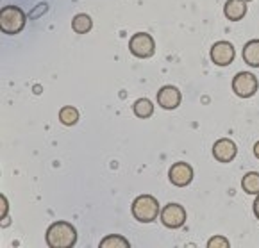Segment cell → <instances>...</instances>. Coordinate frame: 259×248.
<instances>
[{"mask_svg": "<svg viewBox=\"0 0 259 248\" xmlns=\"http://www.w3.org/2000/svg\"><path fill=\"white\" fill-rule=\"evenodd\" d=\"M259 89V80L254 73L250 72H240L233 79V91L240 98H250Z\"/></svg>", "mask_w": 259, "mask_h": 248, "instance_id": "obj_4", "label": "cell"}, {"mask_svg": "<svg viewBox=\"0 0 259 248\" xmlns=\"http://www.w3.org/2000/svg\"><path fill=\"white\" fill-rule=\"evenodd\" d=\"M129 50L134 58L138 59H149L156 52V43L154 38L147 32H138L129 39Z\"/></svg>", "mask_w": 259, "mask_h": 248, "instance_id": "obj_5", "label": "cell"}, {"mask_svg": "<svg viewBox=\"0 0 259 248\" xmlns=\"http://www.w3.org/2000/svg\"><path fill=\"white\" fill-rule=\"evenodd\" d=\"M181 100H183V95H181V91L176 86H163L157 91V104L166 111L177 109L181 106Z\"/></svg>", "mask_w": 259, "mask_h": 248, "instance_id": "obj_10", "label": "cell"}, {"mask_svg": "<svg viewBox=\"0 0 259 248\" xmlns=\"http://www.w3.org/2000/svg\"><path fill=\"white\" fill-rule=\"evenodd\" d=\"M59 122L66 127H72L79 122V111L73 106H66L59 111Z\"/></svg>", "mask_w": 259, "mask_h": 248, "instance_id": "obj_16", "label": "cell"}, {"mask_svg": "<svg viewBox=\"0 0 259 248\" xmlns=\"http://www.w3.org/2000/svg\"><path fill=\"white\" fill-rule=\"evenodd\" d=\"M93 27V20L90 15H84V13H80V15L73 16L72 20V29L77 32V34H86V32L92 31Z\"/></svg>", "mask_w": 259, "mask_h": 248, "instance_id": "obj_13", "label": "cell"}, {"mask_svg": "<svg viewBox=\"0 0 259 248\" xmlns=\"http://www.w3.org/2000/svg\"><path fill=\"white\" fill-rule=\"evenodd\" d=\"M238 156V146L233 139L222 137L213 145V157L218 163H231Z\"/></svg>", "mask_w": 259, "mask_h": 248, "instance_id": "obj_9", "label": "cell"}, {"mask_svg": "<svg viewBox=\"0 0 259 248\" xmlns=\"http://www.w3.org/2000/svg\"><path fill=\"white\" fill-rule=\"evenodd\" d=\"M131 211L134 220H138L140 223H152L161 214L159 202L152 195H140L138 199H134Z\"/></svg>", "mask_w": 259, "mask_h": 248, "instance_id": "obj_2", "label": "cell"}, {"mask_svg": "<svg viewBox=\"0 0 259 248\" xmlns=\"http://www.w3.org/2000/svg\"><path fill=\"white\" fill-rule=\"evenodd\" d=\"M133 111L138 118H149L154 113V106L149 98H138L133 106Z\"/></svg>", "mask_w": 259, "mask_h": 248, "instance_id": "obj_15", "label": "cell"}, {"mask_svg": "<svg viewBox=\"0 0 259 248\" xmlns=\"http://www.w3.org/2000/svg\"><path fill=\"white\" fill-rule=\"evenodd\" d=\"M45 239L50 248H72L77 244V229L70 222H54Z\"/></svg>", "mask_w": 259, "mask_h": 248, "instance_id": "obj_1", "label": "cell"}, {"mask_svg": "<svg viewBox=\"0 0 259 248\" xmlns=\"http://www.w3.org/2000/svg\"><path fill=\"white\" fill-rule=\"evenodd\" d=\"M254 156H255V157H257V159H259V141H257V143H255V145H254Z\"/></svg>", "mask_w": 259, "mask_h": 248, "instance_id": "obj_21", "label": "cell"}, {"mask_svg": "<svg viewBox=\"0 0 259 248\" xmlns=\"http://www.w3.org/2000/svg\"><path fill=\"white\" fill-rule=\"evenodd\" d=\"M207 246L209 248H217V246H224V248H229V241L222 236H214L207 241Z\"/></svg>", "mask_w": 259, "mask_h": 248, "instance_id": "obj_18", "label": "cell"}, {"mask_svg": "<svg viewBox=\"0 0 259 248\" xmlns=\"http://www.w3.org/2000/svg\"><path fill=\"white\" fill-rule=\"evenodd\" d=\"M243 61L252 68H259V39H250L243 46Z\"/></svg>", "mask_w": 259, "mask_h": 248, "instance_id": "obj_12", "label": "cell"}, {"mask_svg": "<svg viewBox=\"0 0 259 248\" xmlns=\"http://www.w3.org/2000/svg\"><path fill=\"white\" fill-rule=\"evenodd\" d=\"M168 179L174 186L177 187H186L193 180V168L188 163H176L171 164L170 172H168Z\"/></svg>", "mask_w": 259, "mask_h": 248, "instance_id": "obj_8", "label": "cell"}, {"mask_svg": "<svg viewBox=\"0 0 259 248\" xmlns=\"http://www.w3.org/2000/svg\"><path fill=\"white\" fill-rule=\"evenodd\" d=\"M100 248H129L131 246V243L125 239V237H122V236H118V234H111V236H107V237H104L102 241H100V244H99Z\"/></svg>", "mask_w": 259, "mask_h": 248, "instance_id": "obj_17", "label": "cell"}, {"mask_svg": "<svg viewBox=\"0 0 259 248\" xmlns=\"http://www.w3.org/2000/svg\"><path fill=\"white\" fill-rule=\"evenodd\" d=\"M248 11L247 0H227L224 6V15L231 22H240Z\"/></svg>", "mask_w": 259, "mask_h": 248, "instance_id": "obj_11", "label": "cell"}, {"mask_svg": "<svg viewBox=\"0 0 259 248\" xmlns=\"http://www.w3.org/2000/svg\"><path fill=\"white\" fill-rule=\"evenodd\" d=\"M27 23V16L18 6H6L0 11V31L4 34H18L23 31V27Z\"/></svg>", "mask_w": 259, "mask_h": 248, "instance_id": "obj_3", "label": "cell"}, {"mask_svg": "<svg viewBox=\"0 0 259 248\" xmlns=\"http://www.w3.org/2000/svg\"><path fill=\"white\" fill-rule=\"evenodd\" d=\"M241 187H243V191L247 195H259V173L248 172L241 179Z\"/></svg>", "mask_w": 259, "mask_h": 248, "instance_id": "obj_14", "label": "cell"}, {"mask_svg": "<svg viewBox=\"0 0 259 248\" xmlns=\"http://www.w3.org/2000/svg\"><path fill=\"white\" fill-rule=\"evenodd\" d=\"M161 223H163L166 229H181V227L186 223V209H184L181 204H166V206L161 209Z\"/></svg>", "mask_w": 259, "mask_h": 248, "instance_id": "obj_6", "label": "cell"}, {"mask_svg": "<svg viewBox=\"0 0 259 248\" xmlns=\"http://www.w3.org/2000/svg\"><path fill=\"white\" fill-rule=\"evenodd\" d=\"M211 61L217 66H229L236 58V50L234 45L229 41H217L211 46Z\"/></svg>", "mask_w": 259, "mask_h": 248, "instance_id": "obj_7", "label": "cell"}, {"mask_svg": "<svg viewBox=\"0 0 259 248\" xmlns=\"http://www.w3.org/2000/svg\"><path fill=\"white\" fill-rule=\"evenodd\" d=\"M252 206H254V214H255V218L259 220V195H255V200H254V204H252Z\"/></svg>", "mask_w": 259, "mask_h": 248, "instance_id": "obj_19", "label": "cell"}, {"mask_svg": "<svg viewBox=\"0 0 259 248\" xmlns=\"http://www.w3.org/2000/svg\"><path fill=\"white\" fill-rule=\"evenodd\" d=\"M6 213H8V200L6 196H2V218H6Z\"/></svg>", "mask_w": 259, "mask_h": 248, "instance_id": "obj_20", "label": "cell"}]
</instances>
